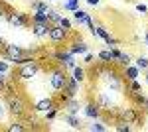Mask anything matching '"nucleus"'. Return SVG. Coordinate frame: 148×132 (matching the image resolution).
Wrapping results in <instances>:
<instances>
[{
	"instance_id": "obj_32",
	"label": "nucleus",
	"mask_w": 148,
	"mask_h": 132,
	"mask_svg": "<svg viewBox=\"0 0 148 132\" xmlns=\"http://www.w3.org/2000/svg\"><path fill=\"white\" fill-rule=\"evenodd\" d=\"M57 24H59L63 30H67V32H73V20H69V18H65V16H61Z\"/></svg>"
},
{
	"instance_id": "obj_33",
	"label": "nucleus",
	"mask_w": 148,
	"mask_h": 132,
	"mask_svg": "<svg viewBox=\"0 0 148 132\" xmlns=\"http://www.w3.org/2000/svg\"><path fill=\"white\" fill-rule=\"evenodd\" d=\"M83 61H85L87 65H91V63H93V53H91V51H87V53L83 55Z\"/></svg>"
},
{
	"instance_id": "obj_23",
	"label": "nucleus",
	"mask_w": 148,
	"mask_h": 132,
	"mask_svg": "<svg viewBox=\"0 0 148 132\" xmlns=\"http://www.w3.org/2000/svg\"><path fill=\"white\" fill-rule=\"evenodd\" d=\"M130 63H132V55L126 53V51H121L119 53V59H116V65L126 67V65H130Z\"/></svg>"
},
{
	"instance_id": "obj_17",
	"label": "nucleus",
	"mask_w": 148,
	"mask_h": 132,
	"mask_svg": "<svg viewBox=\"0 0 148 132\" xmlns=\"http://www.w3.org/2000/svg\"><path fill=\"white\" fill-rule=\"evenodd\" d=\"M79 109H81V105H79V101L75 99V97L63 101V110L69 112V114H79Z\"/></svg>"
},
{
	"instance_id": "obj_21",
	"label": "nucleus",
	"mask_w": 148,
	"mask_h": 132,
	"mask_svg": "<svg viewBox=\"0 0 148 132\" xmlns=\"http://www.w3.org/2000/svg\"><path fill=\"white\" fill-rule=\"evenodd\" d=\"M71 79H73V81H77V83H85V79H87V73H85V69H83V67L81 65H75L73 67V75H71Z\"/></svg>"
},
{
	"instance_id": "obj_36",
	"label": "nucleus",
	"mask_w": 148,
	"mask_h": 132,
	"mask_svg": "<svg viewBox=\"0 0 148 132\" xmlns=\"http://www.w3.org/2000/svg\"><path fill=\"white\" fill-rule=\"evenodd\" d=\"M85 2H87L89 6H99V4H101V0H85Z\"/></svg>"
},
{
	"instance_id": "obj_1",
	"label": "nucleus",
	"mask_w": 148,
	"mask_h": 132,
	"mask_svg": "<svg viewBox=\"0 0 148 132\" xmlns=\"http://www.w3.org/2000/svg\"><path fill=\"white\" fill-rule=\"evenodd\" d=\"M4 107L8 110V114L14 118H24L26 112H28V103L20 93H6L4 95Z\"/></svg>"
},
{
	"instance_id": "obj_12",
	"label": "nucleus",
	"mask_w": 148,
	"mask_h": 132,
	"mask_svg": "<svg viewBox=\"0 0 148 132\" xmlns=\"http://www.w3.org/2000/svg\"><path fill=\"white\" fill-rule=\"evenodd\" d=\"M77 93H79V83L73 81L71 77H67L65 87L61 89V101H67V99H71V97H77Z\"/></svg>"
},
{
	"instance_id": "obj_3",
	"label": "nucleus",
	"mask_w": 148,
	"mask_h": 132,
	"mask_svg": "<svg viewBox=\"0 0 148 132\" xmlns=\"http://www.w3.org/2000/svg\"><path fill=\"white\" fill-rule=\"evenodd\" d=\"M40 69H42L40 59L36 57V59H32V61H28V63L20 65L18 71L12 73V79H14V81H30V79H34L36 75L40 73Z\"/></svg>"
},
{
	"instance_id": "obj_9",
	"label": "nucleus",
	"mask_w": 148,
	"mask_h": 132,
	"mask_svg": "<svg viewBox=\"0 0 148 132\" xmlns=\"http://www.w3.org/2000/svg\"><path fill=\"white\" fill-rule=\"evenodd\" d=\"M99 107H101L103 112H113L116 110V107H114V101L113 97H111V91H101V93H97V101H95Z\"/></svg>"
},
{
	"instance_id": "obj_20",
	"label": "nucleus",
	"mask_w": 148,
	"mask_h": 132,
	"mask_svg": "<svg viewBox=\"0 0 148 132\" xmlns=\"http://www.w3.org/2000/svg\"><path fill=\"white\" fill-rule=\"evenodd\" d=\"M49 2L47 0H32V12H44L46 14L47 10H49Z\"/></svg>"
},
{
	"instance_id": "obj_19",
	"label": "nucleus",
	"mask_w": 148,
	"mask_h": 132,
	"mask_svg": "<svg viewBox=\"0 0 148 132\" xmlns=\"http://www.w3.org/2000/svg\"><path fill=\"white\" fill-rule=\"evenodd\" d=\"M89 12L81 10V8H77V10L73 12V24H77V26H85L87 24V20H89Z\"/></svg>"
},
{
	"instance_id": "obj_31",
	"label": "nucleus",
	"mask_w": 148,
	"mask_h": 132,
	"mask_svg": "<svg viewBox=\"0 0 148 132\" xmlns=\"http://www.w3.org/2000/svg\"><path fill=\"white\" fill-rule=\"evenodd\" d=\"M59 110H61L59 107H53V109L47 110V112H44V118H46V122H47V120H56L57 116H59Z\"/></svg>"
},
{
	"instance_id": "obj_16",
	"label": "nucleus",
	"mask_w": 148,
	"mask_h": 132,
	"mask_svg": "<svg viewBox=\"0 0 148 132\" xmlns=\"http://www.w3.org/2000/svg\"><path fill=\"white\" fill-rule=\"evenodd\" d=\"M32 34L38 40H46L49 36V24H32Z\"/></svg>"
},
{
	"instance_id": "obj_38",
	"label": "nucleus",
	"mask_w": 148,
	"mask_h": 132,
	"mask_svg": "<svg viewBox=\"0 0 148 132\" xmlns=\"http://www.w3.org/2000/svg\"><path fill=\"white\" fill-rule=\"evenodd\" d=\"M2 44H4V40H2V36H0V47H2Z\"/></svg>"
},
{
	"instance_id": "obj_7",
	"label": "nucleus",
	"mask_w": 148,
	"mask_h": 132,
	"mask_svg": "<svg viewBox=\"0 0 148 132\" xmlns=\"http://www.w3.org/2000/svg\"><path fill=\"white\" fill-rule=\"evenodd\" d=\"M69 36H71V32L63 30L59 24H51V26H49V36H47V40H49L51 44H56V45H61V44H67L69 42Z\"/></svg>"
},
{
	"instance_id": "obj_35",
	"label": "nucleus",
	"mask_w": 148,
	"mask_h": 132,
	"mask_svg": "<svg viewBox=\"0 0 148 132\" xmlns=\"http://www.w3.org/2000/svg\"><path fill=\"white\" fill-rule=\"evenodd\" d=\"M6 112H8V110H6V107H4V105H0V120L6 116Z\"/></svg>"
},
{
	"instance_id": "obj_10",
	"label": "nucleus",
	"mask_w": 148,
	"mask_h": 132,
	"mask_svg": "<svg viewBox=\"0 0 148 132\" xmlns=\"http://www.w3.org/2000/svg\"><path fill=\"white\" fill-rule=\"evenodd\" d=\"M81 110H83V114H85L87 118H91V120H97V118H101V116H103L101 107H99L95 101H89V103H85V105L81 107Z\"/></svg>"
},
{
	"instance_id": "obj_2",
	"label": "nucleus",
	"mask_w": 148,
	"mask_h": 132,
	"mask_svg": "<svg viewBox=\"0 0 148 132\" xmlns=\"http://www.w3.org/2000/svg\"><path fill=\"white\" fill-rule=\"evenodd\" d=\"M0 55H2V59H6L8 63H16L20 57H24V55H32V49H24L22 45L18 44H2V47H0Z\"/></svg>"
},
{
	"instance_id": "obj_25",
	"label": "nucleus",
	"mask_w": 148,
	"mask_h": 132,
	"mask_svg": "<svg viewBox=\"0 0 148 132\" xmlns=\"http://www.w3.org/2000/svg\"><path fill=\"white\" fill-rule=\"evenodd\" d=\"M32 24H49V20H47V16L44 12H32Z\"/></svg>"
},
{
	"instance_id": "obj_27",
	"label": "nucleus",
	"mask_w": 148,
	"mask_h": 132,
	"mask_svg": "<svg viewBox=\"0 0 148 132\" xmlns=\"http://www.w3.org/2000/svg\"><path fill=\"white\" fill-rule=\"evenodd\" d=\"M114 130L116 132H130L132 130V124L126 120H116L114 122Z\"/></svg>"
},
{
	"instance_id": "obj_39",
	"label": "nucleus",
	"mask_w": 148,
	"mask_h": 132,
	"mask_svg": "<svg viewBox=\"0 0 148 132\" xmlns=\"http://www.w3.org/2000/svg\"><path fill=\"white\" fill-rule=\"evenodd\" d=\"M144 42H146V45H148V34H146V38H144Z\"/></svg>"
},
{
	"instance_id": "obj_40",
	"label": "nucleus",
	"mask_w": 148,
	"mask_h": 132,
	"mask_svg": "<svg viewBox=\"0 0 148 132\" xmlns=\"http://www.w3.org/2000/svg\"><path fill=\"white\" fill-rule=\"evenodd\" d=\"M144 79H146V83H148V73H146V75H144Z\"/></svg>"
},
{
	"instance_id": "obj_34",
	"label": "nucleus",
	"mask_w": 148,
	"mask_h": 132,
	"mask_svg": "<svg viewBox=\"0 0 148 132\" xmlns=\"http://www.w3.org/2000/svg\"><path fill=\"white\" fill-rule=\"evenodd\" d=\"M136 10L140 12V14H148V6H146V4H140V2H138V4H136Z\"/></svg>"
},
{
	"instance_id": "obj_8",
	"label": "nucleus",
	"mask_w": 148,
	"mask_h": 132,
	"mask_svg": "<svg viewBox=\"0 0 148 132\" xmlns=\"http://www.w3.org/2000/svg\"><path fill=\"white\" fill-rule=\"evenodd\" d=\"M53 57H56V61L63 67V69H73V67L77 65V63H75V55L71 53L69 49H57L56 53H53Z\"/></svg>"
},
{
	"instance_id": "obj_15",
	"label": "nucleus",
	"mask_w": 148,
	"mask_h": 132,
	"mask_svg": "<svg viewBox=\"0 0 148 132\" xmlns=\"http://www.w3.org/2000/svg\"><path fill=\"white\" fill-rule=\"evenodd\" d=\"M67 49L73 55H85L87 51H89V45H87V42H83V40H75V42L69 44Z\"/></svg>"
},
{
	"instance_id": "obj_11",
	"label": "nucleus",
	"mask_w": 148,
	"mask_h": 132,
	"mask_svg": "<svg viewBox=\"0 0 148 132\" xmlns=\"http://www.w3.org/2000/svg\"><path fill=\"white\" fill-rule=\"evenodd\" d=\"M128 93V97L134 101V105H136V109L140 110H148V97L146 93L140 89V91H126Z\"/></svg>"
},
{
	"instance_id": "obj_14",
	"label": "nucleus",
	"mask_w": 148,
	"mask_h": 132,
	"mask_svg": "<svg viewBox=\"0 0 148 132\" xmlns=\"http://www.w3.org/2000/svg\"><path fill=\"white\" fill-rule=\"evenodd\" d=\"M61 120L65 122L69 128H73V130H83V128H85V126H83V122H81V118H79V114H69V112H63Z\"/></svg>"
},
{
	"instance_id": "obj_22",
	"label": "nucleus",
	"mask_w": 148,
	"mask_h": 132,
	"mask_svg": "<svg viewBox=\"0 0 148 132\" xmlns=\"http://www.w3.org/2000/svg\"><path fill=\"white\" fill-rule=\"evenodd\" d=\"M85 128H87V130H91V132H107V130H109V126H107L101 118L93 120L91 124H89V126H85Z\"/></svg>"
},
{
	"instance_id": "obj_6",
	"label": "nucleus",
	"mask_w": 148,
	"mask_h": 132,
	"mask_svg": "<svg viewBox=\"0 0 148 132\" xmlns=\"http://www.w3.org/2000/svg\"><path fill=\"white\" fill-rule=\"evenodd\" d=\"M65 83H67V73H65V69L59 65V67H53L51 71H49V87L53 93H61V89L65 87Z\"/></svg>"
},
{
	"instance_id": "obj_28",
	"label": "nucleus",
	"mask_w": 148,
	"mask_h": 132,
	"mask_svg": "<svg viewBox=\"0 0 148 132\" xmlns=\"http://www.w3.org/2000/svg\"><path fill=\"white\" fill-rule=\"evenodd\" d=\"M61 8L63 10H69V12H75L79 8V0H63L61 2Z\"/></svg>"
},
{
	"instance_id": "obj_5",
	"label": "nucleus",
	"mask_w": 148,
	"mask_h": 132,
	"mask_svg": "<svg viewBox=\"0 0 148 132\" xmlns=\"http://www.w3.org/2000/svg\"><path fill=\"white\" fill-rule=\"evenodd\" d=\"M114 116L119 120H126V122H130V124H140V120H142L140 109H136V107H116Z\"/></svg>"
},
{
	"instance_id": "obj_18",
	"label": "nucleus",
	"mask_w": 148,
	"mask_h": 132,
	"mask_svg": "<svg viewBox=\"0 0 148 132\" xmlns=\"http://www.w3.org/2000/svg\"><path fill=\"white\" fill-rule=\"evenodd\" d=\"M138 73H140V69H138L134 63H130V65L125 67V71H123V79H125V81H134V79H138Z\"/></svg>"
},
{
	"instance_id": "obj_42",
	"label": "nucleus",
	"mask_w": 148,
	"mask_h": 132,
	"mask_svg": "<svg viewBox=\"0 0 148 132\" xmlns=\"http://www.w3.org/2000/svg\"><path fill=\"white\" fill-rule=\"evenodd\" d=\"M146 126H148V120H146Z\"/></svg>"
},
{
	"instance_id": "obj_4",
	"label": "nucleus",
	"mask_w": 148,
	"mask_h": 132,
	"mask_svg": "<svg viewBox=\"0 0 148 132\" xmlns=\"http://www.w3.org/2000/svg\"><path fill=\"white\" fill-rule=\"evenodd\" d=\"M4 20L14 28H30L32 26V18L26 12H20V10H6Z\"/></svg>"
},
{
	"instance_id": "obj_29",
	"label": "nucleus",
	"mask_w": 148,
	"mask_h": 132,
	"mask_svg": "<svg viewBox=\"0 0 148 132\" xmlns=\"http://www.w3.org/2000/svg\"><path fill=\"white\" fill-rule=\"evenodd\" d=\"M46 16H47V20H49V24H57L59 18H61V14H59L56 8H51V6H49V10L46 12Z\"/></svg>"
},
{
	"instance_id": "obj_26",
	"label": "nucleus",
	"mask_w": 148,
	"mask_h": 132,
	"mask_svg": "<svg viewBox=\"0 0 148 132\" xmlns=\"http://www.w3.org/2000/svg\"><path fill=\"white\" fill-rule=\"evenodd\" d=\"M132 63H134L140 71H146V69H148V57H146V55H138L136 59H132Z\"/></svg>"
},
{
	"instance_id": "obj_13",
	"label": "nucleus",
	"mask_w": 148,
	"mask_h": 132,
	"mask_svg": "<svg viewBox=\"0 0 148 132\" xmlns=\"http://www.w3.org/2000/svg\"><path fill=\"white\" fill-rule=\"evenodd\" d=\"M53 107H57V105H56V99H53V97H44V99L36 101L34 110L38 112V114H44V112H47L49 109H53Z\"/></svg>"
},
{
	"instance_id": "obj_41",
	"label": "nucleus",
	"mask_w": 148,
	"mask_h": 132,
	"mask_svg": "<svg viewBox=\"0 0 148 132\" xmlns=\"http://www.w3.org/2000/svg\"><path fill=\"white\" fill-rule=\"evenodd\" d=\"M47 2H49V4H51V2H57V0H47Z\"/></svg>"
},
{
	"instance_id": "obj_37",
	"label": "nucleus",
	"mask_w": 148,
	"mask_h": 132,
	"mask_svg": "<svg viewBox=\"0 0 148 132\" xmlns=\"http://www.w3.org/2000/svg\"><path fill=\"white\" fill-rule=\"evenodd\" d=\"M4 14H6V6L0 2V18H4Z\"/></svg>"
},
{
	"instance_id": "obj_24",
	"label": "nucleus",
	"mask_w": 148,
	"mask_h": 132,
	"mask_svg": "<svg viewBox=\"0 0 148 132\" xmlns=\"http://www.w3.org/2000/svg\"><path fill=\"white\" fill-rule=\"evenodd\" d=\"M97 57L101 59V63H113V53H111V47H107V49H101Z\"/></svg>"
},
{
	"instance_id": "obj_30",
	"label": "nucleus",
	"mask_w": 148,
	"mask_h": 132,
	"mask_svg": "<svg viewBox=\"0 0 148 132\" xmlns=\"http://www.w3.org/2000/svg\"><path fill=\"white\" fill-rule=\"evenodd\" d=\"M6 130L8 132H24V130H28V126H26L24 122H10V124L6 126Z\"/></svg>"
}]
</instances>
